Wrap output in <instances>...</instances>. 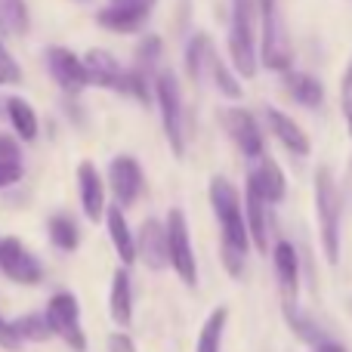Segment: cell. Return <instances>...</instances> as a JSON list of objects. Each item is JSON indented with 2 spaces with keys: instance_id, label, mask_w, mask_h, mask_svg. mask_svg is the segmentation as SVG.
<instances>
[{
  "instance_id": "6da1fadb",
  "label": "cell",
  "mask_w": 352,
  "mask_h": 352,
  "mask_svg": "<svg viewBox=\"0 0 352 352\" xmlns=\"http://www.w3.org/2000/svg\"><path fill=\"white\" fill-rule=\"evenodd\" d=\"M210 204L217 210L219 229H223V263L226 272L232 278H241L244 275V254H248V226H244V210L238 192L226 176H213L210 179Z\"/></svg>"
},
{
  "instance_id": "7a4b0ae2",
  "label": "cell",
  "mask_w": 352,
  "mask_h": 352,
  "mask_svg": "<svg viewBox=\"0 0 352 352\" xmlns=\"http://www.w3.org/2000/svg\"><path fill=\"white\" fill-rule=\"evenodd\" d=\"M316 207H318V232H322V250L331 266L340 263V192L328 167L316 173Z\"/></svg>"
},
{
  "instance_id": "3957f363",
  "label": "cell",
  "mask_w": 352,
  "mask_h": 352,
  "mask_svg": "<svg viewBox=\"0 0 352 352\" xmlns=\"http://www.w3.org/2000/svg\"><path fill=\"white\" fill-rule=\"evenodd\" d=\"M229 56L241 78L256 74V43H254V0H232L229 16Z\"/></svg>"
},
{
  "instance_id": "277c9868",
  "label": "cell",
  "mask_w": 352,
  "mask_h": 352,
  "mask_svg": "<svg viewBox=\"0 0 352 352\" xmlns=\"http://www.w3.org/2000/svg\"><path fill=\"white\" fill-rule=\"evenodd\" d=\"M155 102H158L161 111V127L167 133V142H170L173 155L182 158L186 155V133H182V96H179V80L170 68H161L155 74Z\"/></svg>"
},
{
  "instance_id": "5b68a950",
  "label": "cell",
  "mask_w": 352,
  "mask_h": 352,
  "mask_svg": "<svg viewBox=\"0 0 352 352\" xmlns=\"http://www.w3.org/2000/svg\"><path fill=\"white\" fill-rule=\"evenodd\" d=\"M260 56L272 72H291V43L275 0H260Z\"/></svg>"
},
{
  "instance_id": "8992f818",
  "label": "cell",
  "mask_w": 352,
  "mask_h": 352,
  "mask_svg": "<svg viewBox=\"0 0 352 352\" xmlns=\"http://www.w3.org/2000/svg\"><path fill=\"white\" fill-rule=\"evenodd\" d=\"M43 322H47L50 334L62 337L74 352L87 349V337H84V328H80V306L74 294L68 291L53 294L47 303V312H43Z\"/></svg>"
},
{
  "instance_id": "52a82bcc",
  "label": "cell",
  "mask_w": 352,
  "mask_h": 352,
  "mask_svg": "<svg viewBox=\"0 0 352 352\" xmlns=\"http://www.w3.org/2000/svg\"><path fill=\"white\" fill-rule=\"evenodd\" d=\"M167 254H170V266L176 269L186 287L198 285V263H195V250H192V235H188V223H186V213L179 207H173L167 213Z\"/></svg>"
},
{
  "instance_id": "ba28073f",
  "label": "cell",
  "mask_w": 352,
  "mask_h": 352,
  "mask_svg": "<svg viewBox=\"0 0 352 352\" xmlns=\"http://www.w3.org/2000/svg\"><path fill=\"white\" fill-rule=\"evenodd\" d=\"M155 3L158 0H109V6L96 12V22L115 34H133L148 22Z\"/></svg>"
},
{
  "instance_id": "9c48e42d",
  "label": "cell",
  "mask_w": 352,
  "mask_h": 352,
  "mask_svg": "<svg viewBox=\"0 0 352 352\" xmlns=\"http://www.w3.org/2000/svg\"><path fill=\"white\" fill-rule=\"evenodd\" d=\"M0 272L16 285H37L43 278V269L37 256L19 241L16 235L0 238Z\"/></svg>"
},
{
  "instance_id": "30bf717a",
  "label": "cell",
  "mask_w": 352,
  "mask_h": 352,
  "mask_svg": "<svg viewBox=\"0 0 352 352\" xmlns=\"http://www.w3.org/2000/svg\"><path fill=\"white\" fill-rule=\"evenodd\" d=\"M275 260V278H278V291H281V312H297V297H300V260L297 250L291 241H278L272 250Z\"/></svg>"
},
{
  "instance_id": "8fae6325",
  "label": "cell",
  "mask_w": 352,
  "mask_h": 352,
  "mask_svg": "<svg viewBox=\"0 0 352 352\" xmlns=\"http://www.w3.org/2000/svg\"><path fill=\"white\" fill-rule=\"evenodd\" d=\"M219 121H223L226 133L232 136L238 148L248 158H263V133L256 118L248 109H219Z\"/></svg>"
},
{
  "instance_id": "7c38bea8",
  "label": "cell",
  "mask_w": 352,
  "mask_h": 352,
  "mask_svg": "<svg viewBox=\"0 0 352 352\" xmlns=\"http://www.w3.org/2000/svg\"><path fill=\"white\" fill-rule=\"evenodd\" d=\"M47 68L53 74V80L68 93V96H78L87 87V72L84 62L65 47H50L47 50Z\"/></svg>"
},
{
  "instance_id": "4fadbf2b",
  "label": "cell",
  "mask_w": 352,
  "mask_h": 352,
  "mask_svg": "<svg viewBox=\"0 0 352 352\" xmlns=\"http://www.w3.org/2000/svg\"><path fill=\"white\" fill-rule=\"evenodd\" d=\"M109 179H111V195H115L118 207L136 204V198H140V192H142L140 161L130 158V155H118L109 167Z\"/></svg>"
},
{
  "instance_id": "5bb4252c",
  "label": "cell",
  "mask_w": 352,
  "mask_h": 352,
  "mask_svg": "<svg viewBox=\"0 0 352 352\" xmlns=\"http://www.w3.org/2000/svg\"><path fill=\"white\" fill-rule=\"evenodd\" d=\"M136 256L146 263L148 269H164L170 263L167 254V229L161 219H146L136 238Z\"/></svg>"
},
{
  "instance_id": "9a60e30c",
  "label": "cell",
  "mask_w": 352,
  "mask_h": 352,
  "mask_svg": "<svg viewBox=\"0 0 352 352\" xmlns=\"http://www.w3.org/2000/svg\"><path fill=\"white\" fill-rule=\"evenodd\" d=\"M80 62H84V72H87V84L121 93L124 72H127V68H121V62H118L111 53H105V50H90Z\"/></svg>"
},
{
  "instance_id": "2e32d148",
  "label": "cell",
  "mask_w": 352,
  "mask_h": 352,
  "mask_svg": "<svg viewBox=\"0 0 352 352\" xmlns=\"http://www.w3.org/2000/svg\"><path fill=\"white\" fill-rule=\"evenodd\" d=\"M78 188H80V204L90 223H99L105 217V186L93 161H84L78 167Z\"/></svg>"
},
{
  "instance_id": "e0dca14e",
  "label": "cell",
  "mask_w": 352,
  "mask_h": 352,
  "mask_svg": "<svg viewBox=\"0 0 352 352\" xmlns=\"http://www.w3.org/2000/svg\"><path fill=\"white\" fill-rule=\"evenodd\" d=\"M244 226H248V238L254 241V248L266 250L269 248V223H266V201H263L256 182L248 176V217H244Z\"/></svg>"
},
{
  "instance_id": "ac0fdd59",
  "label": "cell",
  "mask_w": 352,
  "mask_h": 352,
  "mask_svg": "<svg viewBox=\"0 0 352 352\" xmlns=\"http://www.w3.org/2000/svg\"><path fill=\"white\" fill-rule=\"evenodd\" d=\"M250 179L256 182V188H260V195H263L266 204H278V201H285L287 179H285V173H281V167L275 164V158L263 155L260 164H256V170L250 173Z\"/></svg>"
},
{
  "instance_id": "d6986e66",
  "label": "cell",
  "mask_w": 352,
  "mask_h": 352,
  "mask_svg": "<svg viewBox=\"0 0 352 352\" xmlns=\"http://www.w3.org/2000/svg\"><path fill=\"white\" fill-rule=\"evenodd\" d=\"M266 121H269V127H272V133L278 136V142H285V148H291L294 155H309V136L300 130V124L294 121V118H287L285 111H278V109H272L269 105L266 109Z\"/></svg>"
},
{
  "instance_id": "ffe728a7",
  "label": "cell",
  "mask_w": 352,
  "mask_h": 352,
  "mask_svg": "<svg viewBox=\"0 0 352 352\" xmlns=\"http://www.w3.org/2000/svg\"><path fill=\"white\" fill-rule=\"evenodd\" d=\"M109 312L121 328H127L133 318V291H130V275L127 269H118L111 275V294H109Z\"/></svg>"
},
{
  "instance_id": "44dd1931",
  "label": "cell",
  "mask_w": 352,
  "mask_h": 352,
  "mask_svg": "<svg viewBox=\"0 0 352 352\" xmlns=\"http://www.w3.org/2000/svg\"><path fill=\"white\" fill-rule=\"evenodd\" d=\"M105 217H109V238H111V244H115L118 256H121L124 263H133L136 260V238H133V232H130L127 219H124V210L121 207H111Z\"/></svg>"
},
{
  "instance_id": "7402d4cb",
  "label": "cell",
  "mask_w": 352,
  "mask_h": 352,
  "mask_svg": "<svg viewBox=\"0 0 352 352\" xmlns=\"http://www.w3.org/2000/svg\"><path fill=\"white\" fill-rule=\"evenodd\" d=\"M285 84H287V93H291L300 105H306V109H318V105H322L324 90H322V84H318L312 74H306V72H285Z\"/></svg>"
},
{
  "instance_id": "603a6c76",
  "label": "cell",
  "mask_w": 352,
  "mask_h": 352,
  "mask_svg": "<svg viewBox=\"0 0 352 352\" xmlns=\"http://www.w3.org/2000/svg\"><path fill=\"white\" fill-rule=\"evenodd\" d=\"M6 115H10V124H12V130L19 133V140H25V142L37 140V115L22 96L6 99Z\"/></svg>"
},
{
  "instance_id": "cb8c5ba5",
  "label": "cell",
  "mask_w": 352,
  "mask_h": 352,
  "mask_svg": "<svg viewBox=\"0 0 352 352\" xmlns=\"http://www.w3.org/2000/svg\"><path fill=\"white\" fill-rule=\"evenodd\" d=\"M226 322H229V309H226V306H217V309H213L210 316H207V322L201 324L198 346H195V352H219Z\"/></svg>"
},
{
  "instance_id": "d4e9b609",
  "label": "cell",
  "mask_w": 352,
  "mask_h": 352,
  "mask_svg": "<svg viewBox=\"0 0 352 352\" xmlns=\"http://www.w3.org/2000/svg\"><path fill=\"white\" fill-rule=\"evenodd\" d=\"M204 65L210 68V78H213V84L219 87V93H223V96H229V99H238V96H241V84H238L235 72H229V68H226V62L219 59V53L213 50V43L207 47Z\"/></svg>"
},
{
  "instance_id": "484cf974",
  "label": "cell",
  "mask_w": 352,
  "mask_h": 352,
  "mask_svg": "<svg viewBox=\"0 0 352 352\" xmlns=\"http://www.w3.org/2000/svg\"><path fill=\"white\" fill-rule=\"evenodd\" d=\"M50 241L56 244L59 250H74L80 241V232H78V223H74L68 213H56V217H50Z\"/></svg>"
},
{
  "instance_id": "4316f807",
  "label": "cell",
  "mask_w": 352,
  "mask_h": 352,
  "mask_svg": "<svg viewBox=\"0 0 352 352\" xmlns=\"http://www.w3.org/2000/svg\"><path fill=\"white\" fill-rule=\"evenodd\" d=\"M25 31H28L25 0H0V34H25Z\"/></svg>"
},
{
  "instance_id": "83f0119b",
  "label": "cell",
  "mask_w": 352,
  "mask_h": 352,
  "mask_svg": "<svg viewBox=\"0 0 352 352\" xmlns=\"http://www.w3.org/2000/svg\"><path fill=\"white\" fill-rule=\"evenodd\" d=\"M12 324V331H16V337L19 340H31V343H43V340H50V328H47V322H43V316H37V312H28V316H22V318H16V322H10Z\"/></svg>"
},
{
  "instance_id": "f1b7e54d",
  "label": "cell",
  "mask_w": 352,
  "mask_h": 352,
  "mask_svg": "<svg viewBox=\"0 0 352 352\" xmlns=\"http://www.w3.org/2000/svg\"><path fill=\"white\" fill-rule=\"evenodd\" d=\"M207 47H210V41H207L204 34H195L192 41L186 43V74L192 80L201 78V68H204V59H207Z\"/></svg>"
},
{
  "instance_id": "f546056e",
  "label": "cell",
  "mask_w": 352,
  "mask_h": 352,
  "mask_svg": "<svg viewBox=\"0 0 352 352\" xmlns=\"http://www.w3.org/2000/svg\"><path fill=\"white\" fill-rule=\"evenodd\" d=\"M158 59H161V37H146V41L136 47V72L148 74L152 68H158Z\"/></svg>"
},
{
  "instance_id": "4dcf8cb0",
  "label": "cell",
  "mask_w": 352,
  "mask_h": 352,
  "mask_svg": "<svg viewBox=\"0 0 352 352\" xmlns=\"http://www.w3.org/2000/svg\"><path fill=\"white\" fill-rule=\"evenodd\" d=\"M22 80V72H19V62L10 56V50L0 43V87L3 84H19Z\"/></svg>"
},
{
  "instance_id": "1f68e13d",
  "label": "cell",
  "mask_w": 352,
  "mask_h": 352,
  "mask_svg": "<svg viewBox=\"0 0 352 352\" xmlns=\"http://www.w3.org/2000/svg\"><path fill=\"white\" fill-rule=\"evenodd\" d=\"M0 164H22V152L12 136L0 133Z\"/></svg>"
},
{
  "instance_id": "d6a6232c",
  "label": "cell",
  "mask_w": 352,
  "mask_h": 352,
  "mask_svg": "<svg viewBox=\"0 0 352 352\" xmlns=\"http://www.w3.org/2000/svg\"><path fill=\"white\" fill-rule=\"evenodd\" d=\"M0 346L3 349H10V352H16L19 346H22V340L16 337V331H12V324L6 322L3 316H0Z\"/></svg>"
},
{
  "instance_id": "836d02e7",
  "label": "cell",
  "mask_w": 352,
  "mask_h": 352,
  "mask_svg": "<svg viewBox=\"0 0 352 352\" xmlns=\"http://www.w3.org/2000/svg\"><path fill=\"white\" fill-rule=\"evenodd\" d=\"M22 164H0V188L12 186V182L22 179Z\"/></svg>"
},
{
  "instance_id": "e575fe53",
  "label": "cell",
  "mask_w": 352,
  "mask_h": 352,
  "mask_svg": "<svg viewBox=\"0 0 352 352\" xmlns=\"http://www.w3.org/2000/svg\"><path fill=\"white\" fill-rule=\"evenodd\" d=\"M109 352H136V346L127 334H111L109 337Z\"/></svg>"
},
{
  "instance_id": "d590c367",
  "label": "cell",
  "mask_w": 352,
  "mask_h": 352,
  "mask_svg": "<svg viewBox=\"0 0 352 352\" xmlns=\"http://www.w3.org/2000/svg\"><path fill=\"white\" fill-rule=\"evenodd\" d=\"M312 352H346V349H343V346H340V343H334V340H324V343H322V346H316V349H312Z\"/></svg>"
},
{
  "instance_id": "8d00e7d4",
  "label": "cell",
  "mask_w": 352,
  "mask_h": 352,
  "mask_svg": "<svg viewBox=\"0 0 352 352\" xmlns=\"http://www.w3.org/2000/svg\"><path fill=\"white\" fill-rule=\"evenodd\" d=\"M343 115H346V127H349V140H352V99L343 102Z\"/></svg>"
},
{
  "instance_id": "74e56055",
  "label": "cell",
  "mask_w": 352,
  "mask_h": 352,
  "mask_svg": "<svg viewBox=\"0 0 352 352\" xmlns=\"http://www.w3.org/2000/svg\"><path fill=\"white\" fill-rule=\"evenodd\" d=\"M343 90H352V62H349V68H346V78H343Z\"/></svg>"
},
{
  "instance_id": "f35d334b",
  "label": "cell",
  "mask_w": 352,
  "mask_h": 352,
  "mask_svg": "<svg viewBox=\"0 0 352 352\" xmlns=\"http://www.w3.org/2000/svg\"><path fill=\"white\" fill-rule=\"evenodd\" d=\"M349 309H352V297H349Z\"/></svg>"
}]
</instances>
